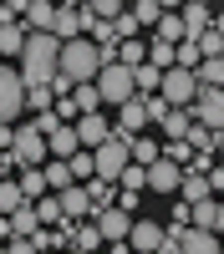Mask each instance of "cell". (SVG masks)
Wrapping results in <instances>:
<instances>
[{"label":"cell","instance_id":"6da1fadb","mask_svg":"<svg viewBox=\"0 0 224 254\" xmlns=\"http://www.w3.org/2000/svg\"><path fill=\"white\" fill-rule=\"evenodd\" d=\"M20 76H26V87H51L61 76V41L56 36H31L26 51H20Z\"/></svg>","mask_w":224,"mask_h":254},{"label":"cell","instance_id":"7a4b0ae2","mask_svg":"<svg viewBox=\"0 0 224 254\" xmlns=\"http://www.w3.org/2000/svg\"><path fill=\"white\" fill-rule=\"evenodd\" d=\"M61 76H67L72 87H87V81L102 76V51L92 46L87 36H76V41H67V46H61Z\"/></svg>","mask_w":224,"mask_h":254},{"label":"cell","instance_id":"3957f363","mask_svg":"<svg viewBox=\"0 0 224 254\" xmlns=\"http://www.w3.org/2000/svg\"><path fill=\"white\" fill-rule=\"evenodd\" d=\"M26 76H20V66H5L0 61V127H10L20 112H26Z\"/></svg>","mask_w":224,"mask_h":254},{"label":"cell","instance_id":"277c9868","mask_svg":"<svg viewBox=\"0 0 224 254\" xmlns=\"http://www.w3.org/2000/svg\"><path fill=\"white\" fill-rule=\"evenodd\" d=\"M92 158H97V178H107V183H117V178L128 173V168H133V142L122 137V132H112V137L102 142V147H97Z\"/></svg>","mask_w":224,"mask_h":254},{"label":"cell","instance_id":"5b68a950","mask_svg":"<svg viewBox=\"0 0 224 254\" xmlns=\"http://www.w3.org/2000/svg\"><path fill=\"white\" fill-rule=\"evenodd\" d=\"M97 92H102V102H117V107H128V102H138V76L122 66V61H112V66H102Z\"/></svg>","mask_w":224,"mask_h":254},{"label":"cell","instance_id":"8992f818","mask_svg":"<svg viewBox=\"0 0 224 254\" xmlns=\"http://www.w3.org/2000/svg\"><path fill=\"white\" fill-rule=\"evenodd\" d=\"M158 97L168 102V107H178V112H189L194 102H199V76H194V71H183V66H173V71H163V87H158Z\"/></svg>","mask_w":224,"mask_h":254},{"label":"cell","instance_id":"52a82bcc","mask_svg":"<svg viewBox=\"0 0 224 254\" xmlns=\"http://www.w3.org/2000/svg\"><path fill=\"white\" fill-rule=\"evenodd\" d=\"M10 153L20 158V168H41V163L51 158V142L41 137V127H36V122H20V127H15V147H10Z\"/></svg>","mask_w":224,"mask_h":254},{"label":"cell","instance_id":"ba28073f","mask_svg":"<svg viewBox=\"0 0 224 254\" xmlns=\"http://www.w3.org/2000/svg\"><path fill=\"white\" fill-rule=\"evenodd\" d=\"M189 117H194L199 127H209V132H224V92L199 87V102L189 107Z\"/></svg>","mask_w":224,"mask_h":254},{"label":"cell","instance_id":"9c48e42d","mask_svg":"<svg viewBox=\"0 0 224 254\" xmlns=\"http://www.w3.org/2000/svg\"><path fill=\"white\" fill-rule=\"evenodd\" d=\"M163 239H168V229H163L158 219H133V234H128L133 254H158V249H163Z\"/></svg>","mask_w":224,"mask_h":254},{"label":"cell","instance_id":"30bf717a","mask_svg":"<svg viewBox=\"0 0 224 254\" xmlns=\"http://www.w3.org/2000/svg\"><path fill=\"white\" fill-rule=\"evenodd\" d=\"M148 188H153V193H178V188H183V168L173 163V158H158L153 168H148Z\"/></svg>","mask_w":224,"mask_h":254},{"label":"cell","instance_id":"8fae6325","mask_svg":"<svg viewBox=\"0 0 224 254\" xmlns=\"http://www.w3.org/2000/svg\"><path fill=\"white\" fill-rule=\"evenodd\" d=\"M92 224L102 229V239H107V244H122V239L133 234V214H122V208H107V214H97Z\"/></svg>","mask_w":224,"mask_h":254},{"label":"cell","instance_id":"7c38bea8","mask_svg":"<svg viewBox=\"0 0 224 254\" xmlns=\"http://www.w3.org/2000/svg\"><path fill=\"white\" fill-rule=\"evenodd\" d=\"M81 31H87V26H81V5H56V20H51V36L61 41V46H67V41H76Z\"/></svg>","mask_w":224,"mask_h":254},{"label":"cell","instance_id":"4fadbf2b","mask_svg":"<svg viewBox=\"0 0 224 254\" xmlns=\"http://www.w3.org/2000/svg\"><path fill=\"white\" fill-rule=\"evenodd\" d=\"M76 137H81V147H87V153H97V147L112 137V127L102 122L97 112H87V117H76Z\"/></svg>","mask_w":224,"mask_h":254},{"label":"cell","instance_id":"5bb4252c","mask_svg":"<svg viewBox=\"0 0 224 254\" xmlns=\"http://www.w3.org/2000/svg\"><path fill=\"white\" fill-rule=\"evenodd\" d=\"M183 26H189V41H199L204 31H214V5H204V0H194V5H178Z\"/></svg>","mask_w":224,"mask_h":254},{"label":"cell","instance_id":"9a60e30c","mask_svg":"<svg viewBox=\"0 0 224 254\" xmlns=\"http://www.w3.org/2000/svg\"><path fill=\"white\" fill-rule=\"evenodd\" d=\"M61 198V214L67 219H92V193H87V183H72L67 193H56Z\"/></svg>","mask_w":224,"mask_h":254},{"label":"cell","instance_id":"2e32d148","mask_svg":"<svg viewBox=\"0 0 224 254\" xmlns=\"http://www.w3.org/2000/svg\"><path fill=\"white\" fill-rule=\"evenodd\" d=\"M26 41H31L26 20H5V26H0V56H15V61H20V51H26Z\"/></svg>","mask_w":224,"mask_h":254},{"label":"cell","instance_id":"e0dca14e","mask_svg":"<svg viewBox=\"0 0 224 254\" xmlns=\"http://www.w3.org/2000/svg\"><path fill=\"white\" fill-rule=\"evenodd\" d=\"M178 198L183 203H204V198H214V183H209V173H189V168H183V188H178Z\"/></svg>","mask_w":224,"mask_h":254},{"label":"cell","instance_id":"ac0fdd59","mask_svg":"<svg viewBox=\"0 0 224 254\" xmlns=\"http://www.w3.org/2000/svg\"><path fill=\"white\" fill-rule=\"evenodd\" d=\"M158 41H168V46H183V41H189V26H183L178 5H163V20H158Z\"/></svg>","mask_w":224,"mask_h":254},{"label":"cell","instance_id":"d6986e66","mask_svg":"<svg viewBox=\"0 0 224 254\" xmlns=\"http://www.w3.org/2000/svg\"><path fill=\"white\" fill-rule=\"evenodd\" d=\"M194 229L224 234V203H219V198H204V203H194Z\"/></svg>","mask_w":224,"mask_h":254},{"label":"cell","instance_id":"ffe728a7","mask_svg":"<svg viewBox=\"0 0 224 254\" xmlns=\"http://www.w3.org/2000/svg\"><path fill=\"white\" fill-rule=\"evenodd\" d=\"M143 127H148V107H143V97H138V102H128V107H122V117H117V132L133 142V137L143 132Z\"/></svg>","mask_w":224,"mask_h":254},{"label":"cell","instance_id":"44dd1931","mask_svg":"<svg viewBox=\"0 0 224 254\" xmlns=\"http://www.w3.org/2000/svg\"><path fill=\"white\" fill-rule=\"evenodd\" d=\"M46 142H51V158H61V163H72V158L81 153V137H76V127H56V132H51Z\"/></svg>","mask_w":224,"mask_h":254},{"label":"cell","instance_id":"7402d4cb","mask_svg":"<svg viewBox=\"0 0 224 254\" xmlns=\"http://www.w3.org/2000/svg\"><path fill=\"white\" fill-rule=\"evenodd\" d=\"M178 244H183V254H219V249H224V239L209 234V229H189Z\"/></svg>","mask_w":224,"mask_h":254},{"label":"cell","instance_id":"603a6c76","mask_svg":"<svg viewBox=\"0 0 224 254\" xmlns=\"http://www.w3.org/2000/svg\"><path fill=\"white\" fill-rule=\"evenodd\" d=\"M26 203H31V198L20 193V183H15V178H0V219H10L15 208H26Z\"/></svg>","mask_w":224,"mask_h":254},{"label":"cell","instance_id":"cb8c5ba5","mask_svg":"<svg viewBox=\"0 0 224 254\" xmlns=\"http://www.w3.org/2000/svg\"><path fill=\"white\" fill-rule=\"evenodd\" d=\"M41 173H46V188H51V193H67V188L76 183V178H72V163H61V158H51Z\"/></svg>","mask_w":224,"mask_h":254},{"label":"cell","instance_id":"d4e9b609","mask_svg":"<svg viewBox=\"0 0 224 254\" xmlns=\"http://www.w3.org/2000/svg\"><path fill=\"white\" fill-rule=\"evenodd\" d=\"M87 193H92V219H97V214H107V208H117V193H112V183H107V178H92V183H87Z\"/></svg>","mask_w":224,"mask_h":254},{"label":"cell","instance_id":"484cf974","mask_svg":"<svg viewBox=\"0 0 224 254\" xmlns=\"http://www.w3.org/2000/svg\"><path fill=\"white\" fill-rule=\"evenodd\" d=\"M102 244H107V239H102V229H97L92 219H87V224H76V229H72V249H87V254H97Z\"/></svg>","mask_w":224,"mask_h":254},{"label":"cell","instance_id":"4316f807","mask_svg":"<svg viewBox=\"0 0 224 254\" xmlns=\"http://www.w3.org/2000/svg\"><path fill=\"white\" fill-rule=\"evenodd\" d=\"M15 183H20V193H26L31 203H41V198L51 193V188H46V173H41V168H26V173H20Z\"/></svg>","mask_w":224,"mask_h":254},{"label":"cell","instance_id":"83f0119b","mask_svg":"<svg viewBox=\"0 0 224 254\" xmlns=\"http://www.w3.org/2000/svg\"><path fill=\"white\" fill-rule=\"evenodd\" d=\"M148 66H158V71H173L178 66V56H173V46H168V41H148Z\"/></svg>","mask_w":224,"mask_h":254},{"label":"cell","instance_id":"f1b7e54d","mask_svg":"<svg viewBox=\"0 0 224 254\" xmlns=\"http://www.w3.org/2000/svg\"><path fill=\"white\" fill-rule=\"evenodd\" d=\"M128 15L138 20V26H153V31H158V20H163V5H158V0H133V5H128Z\"/></svg>","mask_w":224,"mask_h":254},{"label":"cell","instance_id":"f546056e","mask_svg":"<svg viewBox=\"0 0 224 254\" xmlns=\"http://www.w3.org/2000/svg\"><path fill=\"white\" fill-rule=\"evenodd\" d=\"M117 61H122V66H128V71L148 66V46H143V41H122V46H117Z\"/></svg>","mask_w":224,"mask_h":254},{"label":"cell","instance_id":"4dcf8cb0","mask_svg":"<svg viewBox=\"0 0 224 254\" xmlns=\"http://www.w3.org/2000/svg\"><path fill=\"white\" fill-rule=\"evenodd\" d=\"M194 76H199V87H214V92H224V56L204 61V66H199Z\"/></svg>","mask_w":224,"mask_h":254},{"label":"cell","instance_id":"1f68e13d","mask_svg":"<svg viewBox=\"0 0 224 254\" xmlns=\"http://www.w3.org/2000/svg\"><path fill=\"white\" fill-rule=\"evenodd\" d=\"M189 127H194V117L189 112H168V122H163V132H168V142H183V137H189Z\"/></svg>","mask_w":224,"mask_h":254},{"label":"cell","instance_id":"d6a6232c","mask_svg":"<svg viewBox=\"0 0 224 254\" xmlns=\"http://www.w3.org/2000/svg\"><path fill=\"white\" fill-rule=\"evenodd\" d=\"M158 158H163V147H158V142H148V137H133V163H138V168H153Z\"/></svg>","mask_w":224,"mask_h":254},{"label":"cell","instance_id":"836d02e7","mask_svg":"<svg viewBox=\"0 0 224 254\" xmlns=\"http://www.w3.org/2000/svg\"><path fill=\"white\" fill-rule=\"evenodd\" d=\"M133 76H138V97H158V87H163V71L158 66H138Z\"/></svg>","mask_w":224,"mask_h":254},{"label":"cell","instance_id":"e575fe53","mask_svg":"<svg viewBox=\"0 0 224 254\" xmlns=\"http://www.w3.org/2000/svg\"><path fill=\"white\" fill-rule=\"evenodd\" d=\"M72 178H76V183H87V178H97V158L87 153V147H81V153L72 158Z\"/></svg>","mask_w":224,"mask_h":254},{"label":"cell","instance_id":"d590c367","mask_svg":"<svg viewBox=\"0 0 224 254\" xmlns=\"http://www.w3.org/2000/svg\"><path fill=\"white\" fill-rule=\"evenodd\" d=\"M72 102L81 107V117H87V112H97V102H102V92H97V81H87V87H76V92H72Z\"/></svg>","mask_w":224,"mask_h":254},{"label":"cell","instance_id":"8d00e7d4","mask_svg":"<svg viewBox=\"0 0 224 254\" xmlns=\"http://www.w3.org/2000/svg\"><path fill=\"white\" fill-rule=\"evenodd\" d=\"M36 214H41V224H67V214H61V198H56V193L41 198V203H36Z\"/></svg>","mask_w":224,"mask_h":254},{"label":"cell","instance_id":"74e56055","mask_svg":"<svg viewBox=\"0 0 224 254\" xmlns=\"http://www.w3.org/2000/svg\"><path fill=\"white\" fill-rule=\"evenodd\" d=\"M26 107H36V112H56V92H51V87H31V92H26Z\"/></svg>","mask_w":224,"mask_h":254},{"label":"cell","instance_id":"f35d334b","mask_svg":"<svg viewBox=\"0 0 224 254\" xmlns=\"http://www.w3.org/2000/svg\"><path fill=\"white\" fill-rule=\"evenodd\" d=\"M117 183H122V193H143V188H148V168H138V163H133Z\"/></svg>","mask_w":224,"mask_h":254},{"label":"cell","instance_id":"ab89813d","mask_svg":"<svg viewBox=\"0 0 224 254\" xmlns=\"http://www.w3.org/2000/svg\"><path fill=\"white\" fill-rule=\"evenodd\" d=\"M163 158H173L178 168H189V163H194L199 153H194V147H189V142H168V147H163Z\"/></svg>","mask_w":224,"mask_h":254},{"label":"cell","instance_id":"60d3db41","mask_svg":"<svg viewBox=\"0 0 224 254\" xmlns=\"http://www.w3.org/2000/svg\"><path fill=\"white\" fill-rule=\"evenodd\" d=\"M143 107H148V122H168V102H163V97H143Z\"/></svg>","mask_w":224,"mask_h":254},{"label":"cell","instance_id":"b9f144b4","mask_svg":"<svg viewBox=\"0 0 224 254\" xmlns=\"http://www.w3.org/2000/svg\"><path fill=\"white\" fill-rule=\"evenodd\" d=\"M26 5H31V0H5V5H0V26L15 20V15H26Z\"/></svg>","mask_w":224,"mask_h":254},{"label":"cell","instance_id":"7bdbcfd3","mask_svg":"<svg viewBox=\"0 0 224 254\" xmlns=\"http://www.w3.org/2000/svg\"><path fill=\"white\" fill-rule=\"evenodd\" d=\"M5 254H41V249H36L31 239H10V244H5Z\"/></svg>","mask_w":224,"mask_h":254},{"label":"cell","instance_id":"ee69618b","mask_svg":"<svg viewBox=\"0 0 224 254\" xmlns=\"http://www.w3.org/2000/svg\"><path fill=\"white\" fill-rule=\"evenodd\" d=\"M117 208L122 214H138V193H117Z\"/></svg>","mask_w":224,"mask_h":254},{"label":"cell","instance_id":"f6af8a7d","mask_svg":"<svg viewBox=\"0 0 224 254\" xmlns=\"http://www.w3.org/2000/svg\"><path fill=\"white\" fill-rule=\"evenodd\" d=\"M209 183H214V193L224 188V163H219V168H209Z\"/></svg>","mask_w":224,"mask_h":254},{"label":"cell","instance_id":"bcb514c9","mask_svg":"<svg viewBox=\"0 0 224 254\" xmlns=\"http://www.w3.org/2000/svg\"><path fill=\"white\" fill-rule=\"evenodd\" d=\"M158 254H183V244H178V239H163V249H158Z\"/></svg>","mask_w":224,"mask_h":254},{"label":"cell","instance_id":"7dc6e473","mask_svg":"<svg viewBox=\"0 0 224 254\" xmlns=\"http://www.w3.org/2000/svg\"><path fill=\"white\" fill-rule=\"evenodd\" d=\"M214 31H219V36H224V10H214Z\"/></svg>","mask_w":224,"mask_h":254},{"label":"cell","instance_id":"c3c4849f","mask_svg":"<svg viewBox=\"0 0 224 254\" xmlns=\"http://www.w3.org/2000/svg\"><path fill=\"white\" fill-rule=\"evenodd\" d=\"M214 153H219V158H224V132H214Z\"/></svg>","mask_w":224,"mask_h":254},{"label":"cell","instance_id":"681fc988","mask_svg":"<svg viewBox=\"0 0 224 254\" xmlns=\"http://www.w3.org/2000/svg\"><path fill=\"white\" fill-rule=\"evenodd\" d=\"M67 254H87V249H67Z\"/></svg>","mask_w":224,"mask_h":254},{"label":"cell","instance_id":"f907efd6","mask_svg":"<svg viewBox=\"0 0 224 254\" xmlns=\"http://www.w3.org/2000/svg\"><path fill=\"white\" fill-rule=\"evenodd\" d=\"M219 254H224V249H219Z\"/></svg>","mask_w":224,"mask_h":254}]
</instances>
